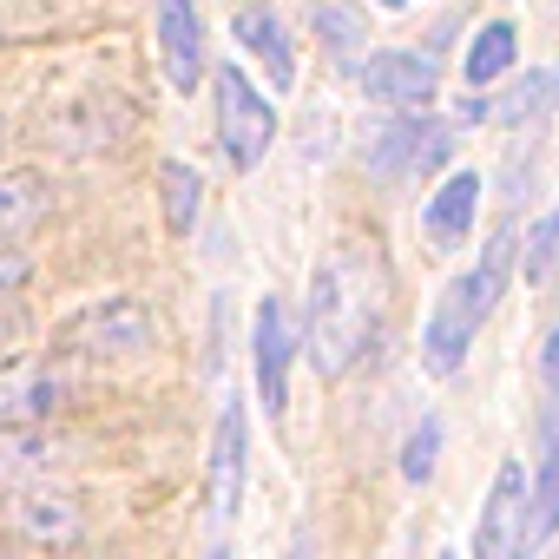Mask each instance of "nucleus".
I'll use <instances>...</instances> for the list:
<instances>
[{
  "label": "nucleus",
  "instance_id": "obj_29",
  "mask_svg": "<svg viewBox=\"0 0 559 559\" xmlns=\"http://www.w3.org/2000/svg\"><path fill=\"white\" fill-rule=\"evenodd\" d=\"M0 139H8V119H0Z\"/></svg>",
  "mask_w": 559,
  "mask_h": 559
},
{
  "label": "nucleus",
  "instance_id": "obj_3",
  "mask_svg": "<svg viewBox=\"0 0 559 559\" xmlns=\"http://www.w3.org/2000/svg\"><path fill=\"white\" fill-rule=\"evenodd\" d=\"M211 93H217V145L237 171H257L263 152L276 145V106L237 73V67H217L211 73Z\"/></svg>",
  "mask_w": 559,
  "mask_h": 559
},
{
  "label": "nucleus",
  "instance_id": "obj_26",
  "mask_svg": "<svg viewBox=\"0 0 559 559\" xmlns=\"http://www.w3.org/2000/svg\"><path fill=\"white\" fill-rule=\"evenodd\" d=\"M435 559H461V552H435Z\"/></svg>",
  "mask_w": 559,
  "mask_h": 559
},
{
  "label": "nucleus",
  "instance_id": "obj_10",
  "mask_svg": "<svg viewBox=\"0 0 559 559\" xmlns=\"http://www.w3.org/2000/svg\"><path fill=\"white\" fill-rule=\"evenodd\" d=\"M243 474H250V421H243V402H224L217 415V435H211V520H237L243 507Z\"/></svg>",
  "mask_w": 559,
  "mask_h": 559
},
{
  "label": "nucleus",
  "instance_id": "obj_21",
  "mask_svg": "<svg viewBox=\"0 0 559 559\" xmlns=\"http://www.w3.org/2000/svg\"><path fill=\"white\" fill-rule=\"evenodd\" d=\"M310 21L323 27V47H330L336 60H356V47H362V14L336 8V0H310Z\"/></svg>",
  "mask_w": 559,
  "mask_h": 559
},
{
  "label": "nucleus",
  "instance_id": "obj_4",
  "mask_svg": "<svg viewBox=\"0 0 559 559\" xmlns=\"http://www.w3.org/2000/svg\"><path fill=\"white\" fill-rule=\"evenodd\" d=\"M454 152V126L448 119H421V112H402L395 126H382L362 152V165L382 178V185H421L428 171H441Z\"/></svg>",
  "mask_w": 559,
  "mask_h": 559
},
{
  "label": "nucleus",
  "instance_id": "obj_27",
  "mask_svg": "<svg viewBox=\"0 0 559 559\" xmlns=\"http://www.w3.org/2000/svg\"><path fill=\"white\" fill-rule=\"evenodd\" d=\"M211 559H230V552H224V546H217V552H211Z\"/></svg>",
  "mask_w": 559,
  "mask_h": 559
},
{
  "label": "nucleus",
  "instance_id": "obj_20",
  "mask_svg": "<svg viewBox=\"0 0 559 559\" xmlns=\"http://www.w3.org/2000/svg\"><path fill=\"white\" fill-rule=\"evenodd\" d=\"M53 467V441H34L27 428H0V480H27Z\"/></svg>",
  "mask_w": 559,
  "mask_h": 559
},
{
  "label": "nucleus",
  "instance_id": "obj_16",
  "mask_svg": "<svg viewBox=\"0 0 559 559\" xmlns=\"http://www.w3.org/2000/svg\"><path fill=\"white\" fill-rule=\"evenodd\" d=\"M559 533V402L546 415V448H539V467H533V539Z\"/></svg>",
  "mask_w": 559,
  "mask_h": 559
},
{
  "label": "nucleus",
  "instance_id": "obj_22",
  "mask_svg": "<svg viewBox=\"0 0 559 559\" xmlns=\"http://www.w3.org/2000/svg\"><path fill=\"white\" fill-rule=\"evenodd\" d=\"M552 263H559V204L526 230V250H520V270H526V284H546L552 276Z\"/></svg>",
  "mask_w": 559,
  "mask_h": 559
},
{
  "label": "nucleus",
  "instance_id": "obj_23",
  "mask_svg": "<svg viewBox=\"0 0 559 559\" xmlns=\"http://www.w3.org/2000/svg\"><path fill=\"white\" fill-rule=\"evenodd\" d=\"M435 454H441V421H421V428L402 441V480H408V487H428V480H435Z\"/></svg>",
  "mask_w": 559,
  "mask_h": 559
},
{
  "label": "nucleus",
  "instance_id": "obj_25",
  "mask_svg": "<svg viewBox=\"0 0 559 559\" xmlns=\"http://www.w3.org/2000/svg\"><path fill=\"white\" fill-rule=\"evenodd\" d=\"M21 276H27V263H21V257H0V290H14Z\"/></svg>",
  "mask_w": 559,
  "mask_h": 559
},
{
  "label": "nucleus",
  "instance_id": "obj_28",
  "mask_svg": "<svg viewBox=\"0 0 559 559\" xmlns=\"http://www.w3.org/2000/svg\"><path fill=\"white\" fill-rule=\"evenodd\" d=\"M290 559H310V552H304V546H297V552H290Z\"/></svg>",
  "mask_w": 559,
  "mask_h": 559
},
{
  "label": "nucleus",
  "instance_id": "obj_9",
  "mask_svg": "<svg viewBox=\"0 0 559 559\" xmlns=\"http://www.w3.org/2000/svg\"><path fill=\"white\" fill-rule=\"evenodd\" d=\"M356 80H362L369 99L402 106V112H421L435 99V86H441V60H435V47L428 53H369L356 67Z\"/></svg>",
  "mask_w": 559,
  "mask_h": 559
},
{
  "label": "nucleus",
  "instance_id": "obj_19",
  "mask_svg": "<svg viewBox=\"0 0 559 559\" xmlns=\"http://www.w3.org/2000/svg\"><path fill=\"white\" fill-rule=\"evenodd\" d=\"M158 191H165V224L185 237V230L198 224V198H204V178H198L185 158H165V165H158Z\"/></svg>",
  "mask_w": 559,
  "mask_h": 559
},
{
  "label": "nucleus",
  "instance_id": "obj_18",
  "mask_svg": "<svg viewBox=\"0 0 559 559\" xmlns=\"http://www.w3.org/2000/svg\"><path fill=\"white\" fill-rule=\"evenodd\" d=\"M40 211H47V185H40L34 171L0 178V243H8V237H21L27 224H40Z\"/></svg>",
  "mask_w": 559,
  "mask_h": 559
},
{
  "label": "nucleus",
  "instance_id": "obj_5",
  "mask_svg": "<svg viewBox=\"0 0 559 559\" xmlns=\"http://www.w3.org/2000/svg\"><path fill=\"white\" fill-rule=\"evenodd\" d=\"M513 552H533V480L520 461H500L474 526V559H513Z\"/></svg>",
  "mask_w": 559,
  "mask_h": 559
},
{
  "label": "nucleus",
  "instance_id": "obj_7",
  "mask_svg": "<svg viewBox=\"0 0 559 559\" xmlns=\"http://www.w3.org/2000/svg\"><path fill=\"white\" fill-rule=\"evenodd\" d=\"M67 395H73V376L53 369V362H40V356L0 362V428H34V421H47Z\"/></svg>",
  "mask_w": 559,
  "mask_h": 559
},
{
  "label": "nucleus",
  "instance_id": "obj_6",
  "mask_svg": "<svg viewBox=\"0 0 559 559\" xmlns=\"http://www.w3.org/2000/svg\"><path fill=\"white\" fill-rule=\"evenodd\" d=\"M60 343H67L73 356H139V349L152 343V310L132 304V297H106V304L80 310V317L60 330Z\"/></svg>",
  "mask_w": 559,
  "mask_h": 559
},
{
  "label": "nucleus",
  "instance_id": "obj_8",
  "mask_svg": "<svg viewBox=\"0 0 559 559\" xmlns=\"http://www.w3.org/2000/svg\"><path fill=\"white\" fill-rule=\"evenodd\" d=\"M290 356H297V330L284 297L257 304V330H250V362H257V389H263V415H284L290 402Z\"/></svg>",
  "mask_w": 559,
  "mask_h": 559
},
{
  "label": "nucleus",
  "instance_id": "obj_17",
  "mask_svg": "<svg viewBox=\"0 0 559 559\" xmlns=\"http://www.w3.org/2000/svg\"><path fill=\"white\" fill-rule=\"evenodd\" d=\"M552 106H559V73L539 67V73H526L513 93H500V99L487 106V119H500V126H526V119H546Z\"/></svg>",
  "mask_w": 559,
  "mask_h": 559
},
{
  "label": "nucleus",
  "instance_id": "obj_31",
  "mask_svg": "<svg viewBox=\"0 0 559 559\" xmlns=\"http://www.w3.org/2000/svg\"><path fill=\"white\" fill-rule=\"evenodd\" d=\"M0 559H14V552H0Z\"/></svg>",
  "mask_w": 559,
  "mask_h": 559
},
{
  "label": "nucleus",
  "instance_id": "obj_24",
  "mask_svg": "<svg viewBox=\"0 0 559 559\" xmlns=\"http://www.w3.org/2000/svg\"><path fill=\"white\" fill-rule=\"evenodd\" d=\"M539 382H546V395L559 402V330H546V349H539Z\"/></svg>",
  "mask_w": 559,
  "mask_h": 559
},
{
  "label": "nucleus",
  "instance_id": "obj_11",
  "mask_svg": "<svg viewBox=\"0 0 559 559\" xmlns=\"http://www.w3.org/2000/svg\"><path fill=\"white\" fill-rule=\"evenodd\" d=\"M480 171H448L441 178V191L428 198V211H421V230H428V243L435 250H461L467 237H474V217H480Z\"/></svg>",
  "mask_w": 559,
  "mask_h": 559
},
{
  "label": "nucleus",
  "instance_id": "obj_1",
  "mask_svg": "<svg viewBox=\"0 0 559 559\" xmlns=\"http://www.w3.org/2000/svg\"><path fill=\"white\" fill-rule=\"evenodd\" d=\"M389 317V263L376 243L362 237H343L317 276H310V323H304V356L323 382L349 376L362 362V349L376 343Z\"/></svg>",
  "mask_w": 559,
  "mask_h": 559
},
{
  "label": "nucleus",
  "instance_id": "obj_13",
  "mask_svg": "<svg viewBox=\"0 0 559 559\" xmlns=\"http://www.w3.org/2000/svg\"><path fill=\"white\" fill-rule=\"evenodd\" d=\"M230 34H237V47H243L250 60H263V80H270L276 93L297 86V53H290V40H284V27H276L270 8H237V14H230Z\"/></svg>",
  "mask_w": 559,
  "mask_h": 559
},
{
  "label": "nucleus",
  "instance_id": "obj_12",
  "mask_svg": "<svg viewBox=\"0 0 559 559\" xmlns=\"http://www.w3.org/2000/svg\"><path fill=\"white\" fill-rule=\"evenodd\" d=\"M158 47H165V80L171 93H191L204 73V34L191 0H158Z\"/></svg>",
  "mask_w": 559,
  "mask_h": 559
},
{
  "label": "nucleus",
  "instance_id": "obj_14",
  "mask_svg": "<svg viewBox=\"0 0 559 559\" xmlns=\"http://www.w3.org/2000/svg\"><path fill=\"white\" fill-rule=\"evenodd\" d=\"M513 53H520V34H513V21H487V27L474 34V47H467V60H461V73H467V86L480 93V86H493V80H507V73H513Z\"/></svg>",
  "mask_w": 559,
  "mask_h": 559
},
{
  "label": "nucleus",
  "instance_id": "obj_2",
  "mask_svg": "<svg viewBox=\"0 0 559 559\" xmlns=\"http://www.w3.org/2000/svg\"><path fill=\"white\" fill-rule=\"evenodd\" d=\"M513 243H520V237L500 230V237L480 250V263L461 270L454 284L435 297L428 330H421V362H428V376H454V369L467 362L480 323L493 317V304H500V290H507V276H513Z\"/></svg>",
  "mask_w": 559,
  "mask_h": 559
},
{
  "label": "nucleus",
  "instance_id": "obj_30",
  "mask_svg": "<svg viewBox=\"0 0 559 559\" xmlns=\"http://www.w3.org/2000/svg\"><path fill=\"white\" fill-rule=\"evenodd\" d=\"M513 559H533V552H513Z\"/></svg>",
  "mask_w": 559,
  "mask_h": 559
},
{
  "label": "nucleus",
  "instance_id": "obj_15",
  "mask_svg": "<svg viewBox=\"0 0 559 559\" xmlns=\"http://www.w3.org/2000/svg\"><path fill=\"white\" fill-rule=\"evenodd\" d=\"M14 526H21L27 539H40V546H67V539L80 533V507H73L67 493H27V500L14 507Z\"/></svg>",
  "mask_w": 559,
  "mask_h": 559
}]
</instances>
